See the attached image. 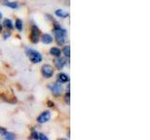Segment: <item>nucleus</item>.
<instances>
[{
  "instance_id": "obj_1",
  "label": "nucleus",
  "mask_w": 150,
  "mask_h": 140,
  "mask_svg": "<svg viewBox=\"0 0 150 140\" xmlns=\"http://www.w3.org/2000/svg\"><path fill=\"white\" fill-rule=\"evenodd\" d=\"M54 33L55 36V40L58 45H63L66 40H67V31L66 29H63L60 26L56 25L54 29Z\"/></svg>"
},
{
  "instance_id": "obj_2",
  "label": "nucleus",
  "mask_w": 150,
  "mask_h": 140,
  "mask_svg": "<svg viewBox=\"0 0 150 140\" xmlns=\"http://www.w3.org/2000/svg\"><path fill=\"white\" fill-rule=\"evenodd\" d=\"M26 55L28 56V58L31 61L33 64H39L42 61V56L41 54L33 49H26L25 50Z\"/></svg>"
},
{
  "instance_id": "obj_3",
  "label": "nucleus",
  "mask_w": 150,
  "mask_h": 140,
  "mask_svg": "<svg viewBox=\"0 0 150 140\" xmlns=\"http://www.w3.org/2000/svg\"><path fill=\"white\" fill-rule=\"evenodd\" d=\"M48 88L51 90L52 93L55 96L61 95V93H62V92H63L62 85H61L60 83H51L48 85Z\"/></svg>"
},
{
  "instance_id": "obj_4",
  "label": "nucleus",
  "mask_w": 150,
  "mask_h": 140,
  "mask_svg": "<svg viewBox=\"0 0 150 140\" xmlns=\"http://www.w3.org/2000/svg\"><path fill=\"white\" fill-rule=\"evenodd\" d=\"M40 29L38 28V26L36 25H32L31 27V35H30V40L32 43H38L40 40Z\"/></svg>"
},
{
  "instance_id": "obj_5",
  "label": "nucleus",
  "mask_w": 150,
  "mask_h": 140,
  "mask_svg": "<svg viewBox=\"0 0 150 140\" xmlns=\"http://www.w3.org/2000/svg\"><path fill=\"white\" fill-rule=\"evenodd\" d=\"M41 74L46 78H50L54 75V68L50 64H44L41 67Z\"/></svg>"
},
{
  "instance_id": "obj_6",
  "label": "nucleus",
  "mask_w": 150,
  "mask_h": 140,
  "mask_svg": "<svg viewBox=\"0 0 150 140\" xmlns=\"http://www.w3.org/2000/svg\"><path fill=\"white\" fill-rule=\"evenodd\" d=\"M50 118H51V112L49 110H46L44 112H42V113L39 117H38L37 120H38V123H39L42 124V123H47V121L50 120Z\"/></svg>"
},
{
  "instance_id": "obj_7",
  "label": "nucleus",
  "mask_w": 150,
  "mask_h": 140,
  "mask_svg": "<svg viewBox=\"0 0 150 140\" xmlns=\"http://www.w3.org/2000/svg\"><path fill=\"white\" fill-rule=\"evenodd\" d=\"M66 64H67V62H66V60H65L64 58H61L60 56L54 60V64H55V66H56V68L59 69V70L63 69L64 66L66 65Z\"/></svg>"
},
{
  "instance_id": "obj_8",
  "label": "nucleus",
  "mask_w": 150,
  "mask_h": 140,
  "mask_svg": "<svg viewBox=\"0 0 150 140\" xmlns=\"http://www.w3.org/2000/svg\"><path fill=\"white\" fill-rule=\"evenodd\" d=\"M57 80L60 83L68 82L69 80V77L68 76L67 74H65V73H60V74H58V76H57Z\"/></svg>"
},
{
  "instance_id": "obj_9",
  "label": "nucleus",
  "mask_w": 150,
  "mask_h": 140,
  "mask_svg": "<svg viewBox=\"0 0 150 140\" xmlns=\"http://www.w3.org/2000/svg\"><path fill=\"white\" fill-rule=\"evenodd\" d=\"M41 41H42V43H44V44H51L52 42H53V37L49 34H44L41 36Z\"/></svg>"
},
{
  "instance_id": "obj_10",
  "label": "nucleus",
  "mask_w": 150,
  "mask_h": 140,
  "mask_svg": "<svg viewBox=\"0 0 150 140\" xmlns=\"http://www.w3.org/2000/svg\"><path fill=\"white\" fill-rule=\"evenodd\" d=\"M3 5H5V6H7L8 8H13V9H16L19 8V4L17 2H8V1H5L3 2Z\"/></svg>"
},
{
  "instance_id": "obj_11",
  "label": "nucleus",
  "mask_w": 150,
  "mask_h": 140,
  "mask_svg": "<svg viewBox=\"0 0 150 140\" xmlns=\"http://www.w3.org/2000/svg\"><path fill=\"white\" fill-rule=\"evenodd\" d=\"M3 137H4V139H8V140H14L16 138V136H15V134H12V133H11V132H5L3 134Z\"/></svg>"
},
{
  "instance_id": "obj_12",
  "label": "nucleus",
  "mask_w": 150,
  "mask_h": 140,
  "mask_svg": "<svg viewBox=\"0 0 150 140\" xmlns=\"http://www.w3.org/2000/svg\"><path fill=\"white\" fill-rule=\"evenodd\" d=\"M55 15L57 16V17H59V18H67V17H69V14L67 13V12H65V11H63L62 9H56V10H55Z\"/></svg>"
},
{
  "instance_id": "obj_13",
  "label": "nucleus",
  "mask_w": 150,
  "mask_h": 140,
  "mask_svg": "<svg viewBox=\"0 0 150 140\" xmlns=\"http://www.w3.org/2000/svg\"><path fill=\"white\" fill-rule=\"evenodd\" d=\"M50 53H51L52 55L55 56V57H59V56H61V50H60V49L54 47V48H51V50H50Z\"/></svg>"
},
{
  "instance_id": "obj_14",
  "label": "nucleus",
  "mask_w": 150,
  "mask_h": 140,
  "mask_svg": "<svg viewBox=\"0 0 150 140\" xmlns=\"http://www.w3.org/2000/svg\"><path fill=\"white\" fill-rule=\"evenodd\" d=\"M3 24L5 27L8 28V29H12L13 28V23H12L11 19H5L4 22H3Z\"/></svg>"
},
{
  "instance_id": "obj_15",
  "label": "nucleus",
  "mask_w": 150,
  "mask_h": 140,
  "mask_svg": "<svg viewBox=\"0 0 150 140\" xmlns=\"http://www.w3.org/2000/svg\"><path fill=\"white\" fill-rule=\"evenodd\" d=\"M23 21L21 20V19H17L16 22H15V27L17 28V30L21 32L23 30Z\"/></svg>"
},
{
  "instance_id": "obj_16",
  "label": "nucleus",
  "mask_w": 150,
  "mask_h": 140,
  "mask_svg": "<svg viewBox=\"0 0 150 140\" xmlns=\"http://www.w3.org/2000/svg\"><path fill=\"white\" fill-rule=\"evenodd\" d=\"M63 53H64V55L66 56V57H69V56H70V47L69 46L64 47Z\"/></svg>"
},
{
  "instance_id": "obj_17",
  "label": "nucleus",
  "mask_w": 150,
  "mask_h": 140,
  "mask_svg": "<svg viewBox=\"0 0 150 140\" xmlns=\"http://www.w3.org/2000/svg\"><path fill=\"white\" fill-rule=\"evenodd\" d=\"M39 135H40V133L35 132V131H34V132H32L30 138L31 139H39Z\"/></svg>"
},
{
  "instance_id": "obj_18",
  "label": "nucleus",
  "mask_w": 150,
  "mask_h": 140,
  "mask_svg": "<svg viewBox=\"0 0 150 140\" xmlns=\"http://www.w3.org/2000/svg\"><path fill=\"white\" fill-rule=\"evenodd\" d=\"M39 139H40V140H48V137H47L44 134H40Z\"/></svg>"
},
{
  "instance_id": "obj_19",
  "label": "nucleus",
  "mask_w": 150,
  "mask_h": 140,
  "mask_svg": "<svg viewBox=\"0 0 150 140\" xmlns=\"http://www.w3.org/2000/svg\"><path fill=\"white\" fill-rule=\"evenodd\" d=\"M9 36H11V33H9V32H6V33L4 34V38H5V39H7V37H8Z\"/></svg>"
},
{
  "instance_id": "obj_20",
  "label": "nucleus",
  "mask_w": 150,
  "mask_h": 140,
  "mask_svg": "<svg viewBox=\"0 0 150 140\" xmlns=\"http://www.w3.org/2000/svg\"><path fill=\"white\" fill-rule=\"evenodd\" d=\"M6 129H5V128H2V127H0V134H3L5 132H6Z\"/></svg>"
},
{
  "instance_id": "obj_21",
  "label": "nucleus",
  "mask_w": 150,
  "mask_h": 140,
  "mask_svg": "<svg viewBox=\"0 0 150 140\" xmlns=\"http://www.w3.org/2000/svg\"><path fill=\"white\" fill-rule=\"evenodd\" d=\"M66 102H67L68 104H69V92L67 94V96H66Z\"/></svg>"
},
{
  "instance_id": "obj_22",
  "label": "nucleus",
  "mask_w": 150,
  "mask_h": 140,
  "mask_svg": "<svg viewBox=\"0 0 150 140\" xmlns=\"http://www.w3.org/2000/svg\"><path fill=\"white\" fill-rule=\"evenodd\" d=\"M48 106H49L50 107H52V106H54V103H52L51 101H49V102H48Z\"/></svg>"
},
{
  "instance_id": "obj_23",
  "label": "nucleus",
  "mask_w": 150,
  "mask_h": 140,
  "mask_svg": "<svg viewBox=\"0 0 150 140\" xmlns=\"http://www.w3.org/2000/svg\"><path fill=\"white\" fill-rule=\"evenodd\" d=\"M1 19H2V13L0 12V20H1Z\"/></svg>"
},
{
  "instance_id": "obj_24",
  "label": "nucleus",
  "mask_w": 150,
  "mask_h": 140,
  "mask_svg": "<svg viewBox=\"0 0 150 140\" xmlns=\"http://www.w3.org/2000/svg\"><path fill=\"white\" fill-rule=\"evenodd\" d=\"M1 31H2V25L0 24V32H1Z\"/></svg>"
}]
</instances>
